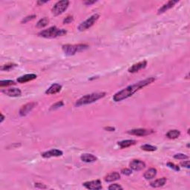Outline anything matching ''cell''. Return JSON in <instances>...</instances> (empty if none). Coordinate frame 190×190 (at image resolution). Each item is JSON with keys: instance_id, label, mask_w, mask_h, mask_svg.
<instances>
[{"instance_id": "obj_1", "label": "cell", "mask_w": 190, "mask_h": 190, "mask_svg": "<svg viewBox=\"0 0 190 190\" xmlns=\"http://www.w3.org/2000/svg\"><path fill=\"white\" fill-rule=\"evenodd\" d=\"M154 81H155V78H154V77H149V78L144 79V80H141L140 82H137L136 83L128 86V87L125 88V89L121 90V91H118V92L114 95V101L120 102L130 97L136 91H139L140 89H143V87L148 86V85L152 83Z\"/></svg>"}, {"instance_id": "obj_2", "label": "cell", "mask_w": 190, "mask_h": 190, "mask_svg": "<svg viewBox=\"0 0 190 190\" xmlns=\"http://www.w3.org/2000/svg\"><path fill=\"white\" fill-rule=\"evenodd\" d=\"M105 96H106V93L105 92H97L90 94H86L76 102L75 105L76 106L79 107L85 106V105L91 104V103H94V102L97 101L98 100L104 97Z\"/></svg>"}, {"instance_id": "obj_3", "label": "cell", "mask_w": 190, "mask_h": 190, "mask_svg": "<svg viewBox=\"0 0 190 190\" xmlns=\"http://www.w3.org/2000/svg\"><path fill=\"white\" fill-rule=\"evenodd\" d=\"M66 33L67 31L64 29H59L56 26H52L46 30L41 31L40 32L38 33V36L48 39H53V38L64 36L66 34Z\"/></svg>"}, {"instance_id": "obj_4", "label": "cell", "mask_w": 190, "mask_h": 190, "mask_svg": "<svg viewBox=\"0 0 190 190\" xmlns=\"http://www.w3.org/2000/svg\"><path fill=\"white\" fill-rule=\"evenodd\" d=\"M88 48H89V46L85 44L64 45L63 46V51L67 56H73L77 53L85 51Z\"/></svg>"}, {"instance_id": "obj_5", "label": "cell", "mask_w": 190, "mask_h": 190, "mask_svg": "<svg viewBox=\"0 0 190 190\" xmlns=\"http://www.w3.org/2000/svg\"><path fill=\"white\" fill-rule=\"evenodd\" d=\"M69 5V1L67 0H63V1H59L53 5L51 10V12L54 16H59L62 14L67 10Z\"/></svg>"}, {"instance_id": "obj_6", "label": "cell", "mask_w": 190, "mask_h": 190, "mask_svg": "<svg viewBox=\"0 0 190 190\" xmlns=\"http://www.w3.org/2000/svg\"><path fill=\"white\" fill-rule=\"evenodd\" d=\"M99 17H100L99 14H97V13H95V14L91 16L89 18H88L87 20H85L84 22H82V23L79 25L78 30L80 31H86L87 30V29H89V27H91V26H93V25H94L95 22L98 20Z\"/></svg>"}, {"instance_id": "obj_7", "label": "cell", "mask_w": 190, "mask_h": 190, "mask_svg": "<svg viewBox=\"0 0 190 190\" xmlns=\"http://www.w3.org/2000/svg\"><path fill=\"white\" fill-rule=\"evenodd\" d=\"M37 106V103H34V102H31V103H28L27 104L24 105L22 106V108L20 110V116L24 117L26 116L27 115H28L31 111L35 108Z\"/></svg>"}, {"instance_id": "obj_8", "label": "cell", "mask_w": 190, "mask_h": 190, "mask_svg": "<svg viewBox=\"0 0 190 190\" xmlns=\"http://www.w3.org/2000/svg\"><path fill=\"white\" fill-rule=\"evenodd\" d=\"M82 185L88 189H92V190H98L102 189V184L101 181L100 180H96V181H88V182H85Z\"/></svg>"}, {"instance_id": "obj_9", "label": "cell", "mask_w": 190, "mask_h": 190, "mask_svg": "<svg viewBox=\"0 0 190 190\" xmlns=\"http://www.w3.org/2000/svg\"><path fill=\"white\" fill-rule=\"evenodd\" d=\"M152 133H153L152 130H148V129H132V130H130L128 132V134H132V135L139 136V137H143V136L148 135V134H151Z\"/></svg>"}, {"instance_id": "obj_10", "label": "cell", "mask_w": 190, "mask_h": 190, "mask_svg": "<svg viewBox=\"0 0 190 190\" xmlns=\"http://www.w3.org/2000/svg\"><path fill=\"white\" fill-rule=\"evenodd\" d=\"M129 167L132 170L141 171L146 167V163L141 160H133L129 163Z\"/></svg>"}, {"instance_id": "obj_11", "label": "cell", "mask_w": 190, "mask_h": 190, "mask_svg": "<svg viewBox=\"0 0 190 190\" xmlns=\"http://www.w3.org/2000/svg\"><path fill=\"white\" fill-rule=\"evenodd\" d=\"M147 65V62L146 60H143L142 62H139V63L134 64L132 66H131L129 68V73H136V72L139 71L140 70H142V69L145 68Z\"/></svg>"}, {"instance_id": "obj_12", "label": "cell", "mask_w": 190, "mask_h": 190, "mask_svg": "<svg viewBox=\"0 0 190 190\" xmlns=\"http://www.w3.org/2000/svg\"><path fill=\"white\" fill-rule=\"evenodd\" d=\"M63 155V152L59 149H51L50 151L45 152L42 154V156L45 158H50L52 157H60Z\"/></svg>"}, {"instance_id": "obj_13", "label": "cell", "mask_w": 190, "mask_h": 190, "mask_svg": "<svg viewBox=\"0 0 190 190\" xmlns=\"http://www.w3.org/2000/svg\"><path fill=\"white\" fill-rule=\"evenodd\" d=\"M2 92L4 94L9 97H16L21 96L22 91L21 90L16 89V88H11V89H8L6 90H3Z\"/></svg>"}, {"instance_id": "obj_14", "label": "cell", "mask_w": 190, "mask_h": 190, "mask_svg": "<svg viewBox=\"0 0 190 190\" xmlns=\"http://www.w3.org/2000/svg\"><path fill=\"white\" fill-rule=\"evenodd\" d=\"M178 2V1H173V0H171V1H169L168 2L166 3V4H164L163 6L161 7V8H160V9L158 10V14H160V13H164V12L167 11L168 10L171 9V8H172V7H174V5L175 4H177V3Z\"/></svg>"}, {"instance_id": "obj_15", "label": "cell", "mask_w": 190, "mask_h": 190, "mask_svg": "<svg viewBox=\"0 0 190 190\" xmlns=\"http://www.w3.org/2000/svg\"><path fill=\"white\" fill-rule=\"evenodd\" d=\"M37 77V76L34 74H25V75L20 77L17 79V82L20 83H25V82L31 81L33 79H35Z\"/></svg>"}, {"instance_id": "obj_16", "label": "cell", "mask_w": 190, "mask_h": 190, "mask_svg": "<svg viewBox=\"0 0 190 190\" xmlns=\"http://www.w3.org/2000/svg\"><path fill=\"white\" fill-rule=\"evenodd\" d=\"M62 89V86L60 84L54 83L51 85L49 88L46 91V94H55L57 93L60 92Z\"/></svg>"}, {"instance_id": "obj_17", "label": "cell", "mask_w": 190, "mask_h": 190, "mask_svg": "<svg viewBox=\"0 0 190 190\" xmlns=\"http://www.w3.org/2000/svg\"><path fill=\"white\" fill-rule=\"evenodd\" d=\"M120 178V174L118 173V172H111V173H109L108 174H107V175L105 177V181L106 182H113V181H117V180H119Z\"/></svg>"}, {"instance_id": "obj_18", "label": "cell", "mask_w": 190, "mask_h": 190, "mask_svg": "<svg viewBox=\"0 0 190 190\" xmlns=\"http://www.w3.org/2000/svg\"><path fill=\"white\" fill-rule=\"evenodd\" d=\"M80 159L86 163H92V162L96 161L97 160V158L91 154H83L81 155Z\"/></svg>"}, {"instance_id": "obj_19", "label": "cell", "mask_w": 190, "mask_h": 190, "mask_svg": "<svg viewBox=\"0 0 190 190\" xmlns=\"http://www.w3.org/2000/svg\"><path fill=\"white\" fill-rule=\"evenodd\" d=\"M157 172H158V171H157L156 169L151 168L145 172L144 174H143V177L146 180L153 179L157 175Z\"/></svg>"}, {"instance_id": "obj_20", "label": "cell", "mask_w": 190, "mask_h": 190, "mask_svg": "<svg viewBox=\"0 0 190 190\" xmlns=\"http://www.w3.org/2000/svg\"><path fill=\"white\" fill-rule=\"evenodd\" d=\"M166 181H167V180L166 177H162V178L157 179V180H155V181H152V182H151L150 185H151V186H152V187L154 188H158V187H160V186H164V185L166 184Z\"/></svg>"}, {"instance_id": "obj_21", "label": "cell", "mask_w": 190, "mask_h": 190, "mask_svg": "<svg viewBox=\"0 0 190 190\" xmlns=\"http://www.w3.org/2000/svg\"><path fill=\"white\" fill-rule=\"evenodd\" d=\"M134 144H136V141H134V140H126V141H122L118 142V146L121 148H128Z\"/></svg>"}, {"instance_id": "obj_22", "label": "cell", "mask_w": 190, "mask_h": 190, "mask_svg": "<svg viewBox=\"0 0 190 190\" xmlns=\"http://www.w3.org/2000/svg\"><path fill=\"white\" fill-rule=\"evenodd\" d=\"M166 135L169 139H176L181 135V132L177 129H172V130H169Z\"/></svg>"}, {"instance_id": "obj_23", "label": "cell", "mask_w": 190, "mask_h": 190, "mask_svg": "<svg viewBox=\"0 0 190 190\" xmlns=\"http://www.w3.org/2000/svg\"><path fill=\"white\" fill-rule=\"evenodd\" d=\"M49 23V20L47 17H44V18L39 20L37 23V27L38 28H42V27H46L48 24Z\"/></svg>"}, {"instance_id": "obj_24", "label": "cell", "mask_w": 190, "mask_h": 190, "mask_svg": "<svg viewBox=\"0 0 190 190\" xmlns=\"http://www.w3.org/2000/svg\"><path fill=\"white\" fill-rule=\"evenodd\" d=\"M15 82L13 80H10V79H7V80H2L0 81V87H5V86H13L15 85Z\"/></svg>"}, {"instance_id": "obj_25", "label": "cell", "mask_w": 190, "mask_h": 190, "mask_svg": "<svg viewBox=\"0 0 190 190\" xmlns=\"http://www.w3.org/2000/svg\"><path fill=\"white\" fill-rule=\"evenodd\" d=\"M141 148L144 151L146 152H154L155 150H157L156 146H153L152 145H148V144H145L141 146Z\"/></svg>"}, {"instance_id": "obj_26", "label": "cell", "mask_w": 190, "mask_h": 190, "mask_svg": "<svg viewBox=\"0 0 190 190\" xmlns=\"http://www.w3.org/2000/svg\"><path fill=\"white\" fill-rule=\"evenodd\" d=\"M16 66V64H13V63H11V64H7V65H2L1 67V70L2 71H10L11 69L15 68Z\"/></svg>"}, {"instance_id": "obj_27", "label": "cell", "mask_w": 190, "mask_h": 190, "mask_svg": "<svg viewBox=\"0 0 190 190\" xmlns=\"http://www.w3.org/2000/svg\"><path fill=\"white\" fill-rule=\"evenodd\" d=\"M108 189L109 190H118V189L122 190V187L120 186V185H119L117 184H114L110 185V186H108Z\"/></svg>"}, {"instance_id": "obj_28", "label": "cell", "mask_w": 190, "mask_h": 190, "mask_svg": "<svg viewBox=\"0 0 190 190\" xmlns=\"http://www.w3.org/2000/svg\"><path fill=\"white\" fill-rule=\"evenodd\" d=\"M174 158L175 159H178V160H185V159L189 158V157H188L187 155H184V154L179 153V154H177V155H174Z\"/></svg>"}, {"instance_id": "obj_29", "label": "cell", "mask_w": 190, "mask_h": 190, "mask_svg": "<svg viewBox=\"0 0 190 190\" xmlns=\"http://www.w3.org/2000/svg\"><path fill=\"white\" fill-rule=\"evenodd\" d=\"M167 166H169V168L174 169V171H177V172H179L180 171V168L178 166L175 165V164H174L173 163H171V162H169V163H166Z\"/></svg>"}, {"instance_id": "obj_30", "label": "cell", "mask_w": 190, "mask_h": 190, "mask_svg": "<svg viewBox=\"0 0 190 190\" xmlns=\"http://www.w3.org/2000/svg\"><path fill=\"white\" fill-rule=\"evenodd\" d=\"M64 105L63 102V101H60V102H57V103H55V104H53L52 106H51V110H55L57 109V108H60V107H62Z\"/></svg>"}, {"instance_id": "obj_31", "label": "cell", "mask_w": 190, "mask_h": 190, "mask_svg": "<svg viewBox=\"0 0 190 190\" xmlns=\"http://www.w3.org/2000/svg\"><path fill=\"white\" fill-rule=\"evenodd\" d=\"M35 17H36V15H31V16H27L22 20V23H26V22L34 20Z\"/></svg>"}, {"instance_id": "obj_32", "label": "cell", "mask_w": 190, "mask_h": 190, "mask_svg": "<svg viewBox=\"0 0 190 190\" xmlns=\"http://www.w3.org/2000/svg\"><path fill=\"white\" fill-rule=\"evenodd\" d=\"M121 172H122V174H125V175H130V174L132 173V169L126 168V169H122Z\"/></svg>"}, {"instance_id": "obj_33", "label": "cell", "mask_w": 190, "mask_h": 190, "mask_svg": "<svg viewBox=\"0 0 190 190\" xmlns=\"http://www.w3.org/2000/svg\"><path fill=\"white\" fill-rule=\"evenodd\" d=\"M73 21H74L73 16H67L66 18H65V20H63V23L64 24H68V23H71V22H73Z\"/></svg>"}, {"instance_id": "obj_34", "label": "cell", "mask_w": 190, "mask_h": 190, "mask_svg": "<svg viewBox=\"0 0 190 190\" xmlns=\"http://www.w3.org/2000/svg\"><path fill=\"white\" fill-rule=\"evenodd\" d=\"M181 166L182 167H185V168L189 169V167H190L189 161V160H184V161H182L181 163Z\"/></svg>"}, {"instance_id": "obj_35", "label": "cell", "mask_w": 190, "mask_h": 190, "mask_svg": "<svg viewBox=\"0 0 190 190\" xmlns=\"http://www.w3.org/2000/svg\"><path fill=\"white\" fill-rule=\"evenodd\" d=\"M35 187L38 188V189H47V186L46 185L40 184V183H36Z\"/></svg>"}, {"instance_id": "obj_36", "label": "cell", "mask_w": 190, "mask_h": 190, "mask_svg": "<svg viewBox=\"0 0 190 190\" xmlns=\"http://www.w3.org/2000/svg\"><path fill=\"white\" fill-rule=\"evenodd\" d=\"M95 2H96V1H86L83 3L85 5H90L94 4Z\"/></svg>"}, {"instance_id": "obj_37", "label": "cell", "mask_w": 190, "mask_h": 190, "mask_svg": "<svg viewBox=\"0 0 190 190\" xmlns=\"http://www.w3.org/2000/svg\"><path fill=\"white\" fill-rule=\"evenodd\" d=\"M105 130L108 131V132H114L115 130V129L113 127H106L105 128Z\"/></svg>"}, {"instance_id": "obj_38", "label": "cell", "mask_w": 190, "mask_h": 190, "mask_svg": "<svg viewBox=\"0 0 190 190\" xmlns=\"http://www.w3.org/2000/svg\"><path fill=\"white\" fill-rule=\"evenodd\" d=\"M48 2V1H38L37 2V5H42L45 4V3Z\"/></svg>"}, {"instance_id": "obj_39", "label": "cell", "mask_w": 190, "mask_h": 190, "mask_svg": "<svg viewBox=\"0 0 190 190\" xmlns=\"http://www.w3.org/2000/svg\"><path fill=\"white\" fill-rule=\"evenodd\" d=\"M4 120H5V116L2 115V114H1V120H0V122H2Z\"/></svg>"}]
</instances>
